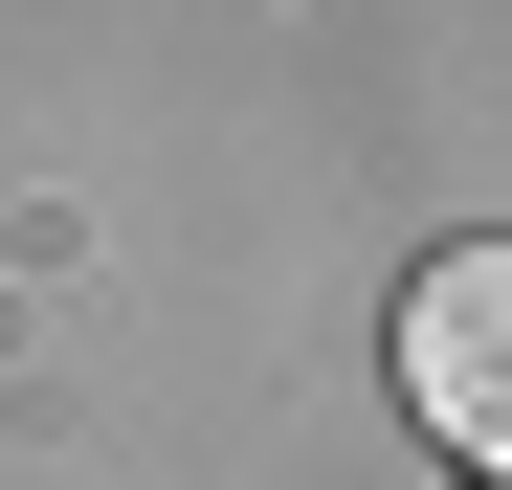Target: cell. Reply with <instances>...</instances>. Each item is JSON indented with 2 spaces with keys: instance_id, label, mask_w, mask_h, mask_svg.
<instances>
[{
  "instance_id": "obj_1",
  "label": "cell",
  "mask_w": 512,
  "mask_h": 490,
  "mask_svg": "<svg viewBox=\"0 0 512 490\" xmlns=\"http://www.w3.org/2000/svg\"><path fill=\"white\" fill-rule=\"evenodd\" d=\"M401 401L512 490V245H446V268L401 290Z\"/></svg>"
}]
</instances>
